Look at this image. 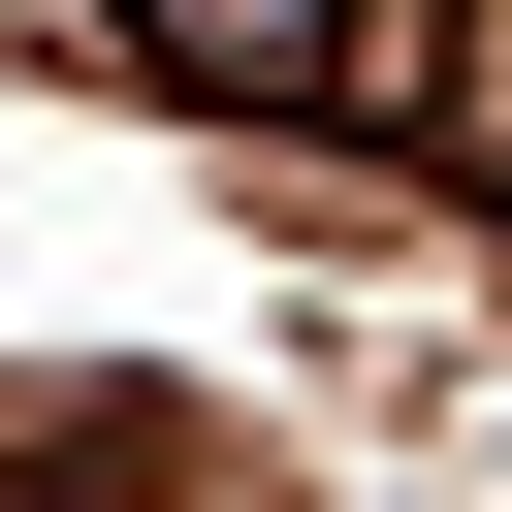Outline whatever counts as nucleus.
Returning a JSON list of instances; mask_svg holds the SVG:
<instances>
[{"mask_svg":"<svg viewBox=\"0 0 512 512\" xmlns=\"http://www.w3.org/2000/svg\"><path fill=\"white\" fill-rule=\"evenodd\" d=\"M320 32L352 0H128V64H192V96H320Z\"/></svg>","mask_w":512,"mask_h":512,"instance_id":"1","label":"nucleus"}]
</instances>
